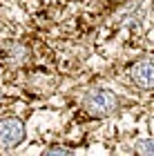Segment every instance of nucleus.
I'll list each match as a JSON object with an SVG mask.
<instances>
[{
  "instance_id": "f257e3e1",
  "label": "nucleus",
  "mask_w": 154,
  "mask_h": 156,
  "mask_svg": "<svg viewBox=\"0 0 154 156\" xmlns=\"http://www.w3.org/2000/svg\"><path fill=\"white\" fill-rule=\"evenodd\" d=\"M83 105H85V112L94 118H105L109 114H114L118 107V96L112 89H103L96 87L92 91H87L85 98H83Z\"/></svg>"
},
{
  "instance_id": "f03ea898",
  "label": "nucleus",
  "mask_w": 154,
  "mask_h": 156,
  "mask_svg": "<svg viewBox=\"0 0 154 156\" xmlns=\"http://www.w3.org/2000/svg\"><path fill=\"white\" fill-rule=\"evenodd\" d=\"M25 140V125L16 116L0 118V150H13Z\"/></svg>"
},
{
  "instance_id": "7ed1b4c3",
  "label": "nucleus",
  "mask_w": 154,
  "mask_h": 156,
  "mask_svg": "<svg viewBox=\"0 0 154 156\" xmlns=\"http://www.w3.org/2000/svg\"><path fill=\"white\" fill-rule=\"evenodd\" d=\"M130 78L145 91L154 89V58H141L130 67Z\"/></svg>"
},
{
  "instance_id": "20e7f679",
  "label": "nucleus",
  "mask_w": 154,
  "mask_h": 156,
  "mask_svg": "<svg viewBox=\"0 0 154 156\" xmlns=\"http://www.w3.org/2000/svg\"><path fill=\"white\" fill-rule=\"evenodd\" d=\"M134 152L136 154H145V156L154 154V138H141V140H136Z\"/></svg>"
},
{
  "instance_id": "39448f33",
  "label": "nucleus",
  "mask_w": 154,
  "mask_h": 156,
  "mask_svg": "<svg viewBox=\"0 0 154 156\" xmlns=\"http://www.w3.org/2000/svg\"><path fill=\"white\" fill-rule=\"evenodd\" d=\"M45 154H74L72 147H63V145H52V147H47Z\"/></svg>"
}]
</instances>
